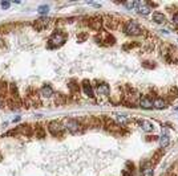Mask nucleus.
Wrapping results in <instances>:
<instances>
[{"instance_id":"obj_1","label":"nucleus","mask_w":178,"mask_h":176,"mask_svg":"<svg viewBox=\"0 0 178 176\" xmlns=\"http://www.w3.org/2000/svg\"><path fill=\"white\" fill-rule=\"evenodd\" d=\"M67 41V33L61 31H55L48 40V48H60Z\"/></svg>"},{"instance_id":"obj_2","label":"nucleus","mask_w":178,"mask_h":176,"mask_svg":"<svg viewBox=\"0 0 178 176\" xmlns=\"http://www.w3.org/2000/svg\"><path fill=\"white\" fill-rule=\"evenodd\" d=\"M63 125H64V127H65V130H68L71 134H80L84 130L82 123L76 121V119H64Z\"/></svg>"},{"instance_id":"obj_3","label":"nucleus","mask_w":178,"mask_h":176,"mask_svg":"<svg viewBox=\"0 0 178 176\" xmlns=\"http://www.w3.org/2000/svg\"><path fill=\"white\" fill-rule=\"evenodd\" d=\"M124 32H125V35H128V36H140L142 29L134 20H129L124 25Z\"/></svg>"},{"instance_id":"obj_4","label":"nucleus","mask_w":178,"mask_h":176,"mask_svg":"<svg viewBox=\"0 0 178 176\" xmlns=\"http://www.w3.org/2000/svg\"><path fill=\"white\" fill-rule=\"evenodd\" d=\"M64 130H65V127H64V125L59 121H51L48 123V131L53 136H61Z\"/></svg>"},{"instance_id":"obj_5","label":"nucleus","mask_w":178,"mask_h":176,"mask_svg":"<svg viewBox=\"0 0 178 176\" xmlns=\"http://www.w3.org/2000/svg\"><path fill=\"white\" fill-rule=\"evenodd\" d=\"M49 24H51V19L49 17H40V19H36V20L32 21V27L35 31L37 32H43L44 29H47L49 27Z\"/></svg>"},{"instance_id":"obj_6","label":"nucleus","mask_w":178,"mask_h":176,"mask_svg":"<svg viewBox=\"0 0 178 176\" xmlns=\"http://www.w3.org/2000/svg\"><path fill=\"white\" fill-rule=\"evenodd\" d=\"M102 17L101 16H95V17H91L89 19V23H88V25L91 27L93 31H100L101 27H102Z\"/></svg>"},{"instance_id":"obj_7","label":"nucleus","mask_w":178,"mask_h":176,"mask_svg":"<svg viewBox=\"0 0 178 176\" xmlns=\"http://www.w3.org/2000/svg\"><path fill=\"white\" fill-rule=\"evenodd\" d=\"M118 24H120V21H118L116 17H113V16H105V21H104V25H105L108 29H110V31H115V29L118 28Z\"/></svg>"},{"instance_id":"obj_8","label":"nucleus","mask_w":178,"mask_h":176,"mask_svg":"<svg viewBox=\"0 0 178 176\" xmlns=\"http://www.w3.org/2000/svg\"><path fill=\"white\" fill-rule=\"evenodd\" d=\"M136 9H137L138 13L144 15V16H146V15H149L152 12L150 7L148 6V3H145V2H137L136 3Z\"/></svg>"},{"instance_id":"obj_9","label":"nucleus","mask_w":178,"mask_h":176,"mask_svg":"<svg viewBox=\"0 0 178 176\" xmlns=\"http://www.w3.org/2000/svg\"><path fill=\"white\" fill-rule=\"evenodd\" d=\"M81 86H82V90L85 93V95H88L89 98H95V90H93V86L91 82L88 80H84L81 82Z\"/></svg>"},{"instance_id":"obj_10","label":"nucleus","mask_w":178,"mask_h":176,"mask_svg":"<svg viewBox=\"0 0 178 176\" xmlns=\"http://www.w3.org/2000/svg\"><path fill=\"white\" fill-rule=\"evenodd\" d=\"M138 105H140V107H142V109H145V110H152L153 109V99L150 98V97L144 95V97H141L140 98V101H138Z\"/></svg>"},{"instance_id":"obj_11","label":"nucleus","mask_w":178,"mask_h":176,"mask_svg":"<svg viewBox=\"0 0 178 176\" xmlns=\"http://www.w3.org/2000/svg\"><path fill=\"white\" fill-rule=\"evenodd\" d=\"M96 91L98 95H109L110 94V87L105 82H100L97 86H96Z\"/></svg>"},{"instance_id":"obj_12","label":"nucleus","mask_w":178,"mask_h":176,"mask_svg":"<svg viewBox=\"0 0 178 176\" xmlns=\"http://www.w3.org/2000/svg\"><path fill=\"white\" fill-rule=\"evenodd\" d=\"M138 125H140L141 130L145 131V133H152V131H154V129H156L154 125H153L152 122L145 121V119H140V121H138Z\"/></svg>"},{"instance_id":"obj_13","label":"nucleus","mask_w":178,"mask_h":176,"mask_svg":"<svg viewBox=\"0 0 178 176\" xmlns=\"http://www.w3.org/2000/svg\"><path fill=\"white\" fill-rule=\"evenodd\" d=\"M113 121H115L120 127L126 126V125L130 122V119L128 118L126 115H122V114H115V118H113Z\"/></svg>"},{"instance_id":"obj_14","label":"nucleus","mask_w":178,"mask_h":176,"mask_svg":"<svg viewBox=\"0 0 178 176\" xmlns=\"http://www.w3.org/2000/svg\"><path fill=\"white\" fill-rule=\"evenodd\" d=\"M153 174H154V169L150 163H141V176H153Z\"/></svg>"},{"instance_id":"obj_15","label":"nucleus","mask_w":178,"mask_h":176,"mask_svg":"<svg viewBox=\"0 0 178 176\" xmlns=\"http://www.w3.org/2000/svg\"><path fill=\"white\" fill-rule=\"evenodd\" d=\"M16 129L19 131V134H23L26 136H31L33 134V127H31L29 125H20V126H17Z\"/></svg>"},{"instance_id":"obj_16","label":"nucleus","mask_w":178,"mask_h":176,"mask_svg":"<svg viewBox=\"0 0 178 176\" xmlns=\"http://www.w3.org/2000/svg\"><path fill=\"white\" fill-rule=\"evenodd\" d=\"M166 106H167V102L164 98H161V97L153 99V107L157 110H164V109H166Z\"/></svg>"},{"instance_id":"obj_17","label":"nucleus","mask_w":178,"mask_h":176,"mask_svg":"<svg viewBox=\"0 0 178 176\" xmlns=\"http://www.w3.org/2000/svg\"><path fill=\"white\" fill-rule=\"evenodd\" d=\"M39 94L44 97V98H51V97H53V89L49 85H44L39 91Z\"/></svg>"},{"instance_id":"obj_18","label":"nucleus","mask_w":178,"mask_h":176,"mask_svg":"<svg viewBox=\"0 0 178 176\" xmlns=\"http://www.w3.org/2000/svg\"><path fill=\"white\" fill-rule=\"evenodd\" d=\"M33 134H35V136H36L37 139H44V138H45V129L41 127L40 125H36L33 127Z\"/></svg>"},{"instance_id":"obj_19","label":"nucleus","mask_w":178,"mask_h":176,"mask_svg":"<svg viewBox=\"0 0 178 176\" xmlns=\"http://www.w3.org/2000/svg\"><path fill=\"white\" fill-rule=\"evenodd\" d=\"M153 21L157 24H165L166 23V16L161 12H154L153 13Z\"/></svg>"},{"instance_id":"obj_20","label":"nucleus","mask_w":178,"mask_h":176,"mask_svg":"<svg viewBox=\"0 0 178 176\" xmlns=\"http://www.w3.org/2000/svg\"><path fill=\"white\" fill-rule=\"evenodd\" d=\"M7 94H9V85L6 81H0V97L4 98L7 97Z\"/></svg>"},{"instance_id":"obj_21","label":"nucleus","mask_w":178,"mask_h":176,"mask_svg":"<svg viewBox=\"0 0 178 176\" xmlns=\"http://www.w3.org/2000/svg\"><path fill=\"white\" fill-rule=\"evenodd\" d=\"M68 89H69V91H71L72 94H76V93H78V90H80L78 82L76 80H71V81L68 82Z\"/></svg>"},{"instance_id":"obj_22","label":"nucleus","mask_w":178,"mask_h":176,"mask_svg":"<svg viewBox=\"0 0 178 176\" xmlns=\"http://www.w3.org/2000/svg\"><path fill=\"white\" fill-rule=\"evenodd\" d=\"M158 140H160V146L162 148H166L170 143V138H169V135L167 134H162L160 138H158Z\"/></svg>"},{"instance_id":"obj_23","label":"nucleus","mask_w":178,"mask_h":176,"mask_svg":"<svg viewBox=\"0 0 178 176\" xmlns=\"http://www.w3.org/2000/svg\"><path fill=\"white\" fill-rule=\"evenodd\" d=\"M65 102H67V98L63 94H56L55 95V105L63 106V105H65Z\"/></svg>"},{"instance_id":"obj_24","label":"nucleus","mask_w":178,"mask_h":176,"mask_svg":"<svg viewBox=\"0 0 178 176\" xmlns=\"http://www.w3.org/2000/svg\"><path fill=\"white\" fill-rule=\"evenodd\" d=\"M48 11H49V7L48 6H45V4H44V6H40L37 8V12L40 13V15H47L48 13Z\"/></svg>"},{"instance_id":"obj_25","label":"nucleus","mask_w":178,"mask_h":176,"mask_svg":"<svg viewBox=\"0 0 178 176\" xmlns=\"http://www.w3.org/2000/svg\"><path fill=\"white\" fill-rule=\"evenodd\" d=\"M124 6L128 9H133V8H136V2H126V3H124Z\"/></svg>"},{"instance_id":"obj_26","label":"nucleus","mask_w":178,"mask_h":176,"mask_svg":"<svg viewBox=\"0 0 178 176\" xmlns=\"http://www.w3.org/2000/svg\"><path fill=\"white\" fill-rule=\"evenodd\" d=\"M87 38H88L87 33H82V35H77V41H78V42H82L84 40H87Z\"/></svg>"},{"instance_id":"obj_27","label":"nucleus","mask_w":178,"mask_h":176,"mask_svg":"<svg viewBox=\"0 0 178 176\" xmlns=\"http://www.w3.org/2000/svg\"><path fill=\"white\" fill-rule=\"evenodd\" d=\"M171 21H173V25L178 28V12L173 15V19H171Z\"/></svg>"},{"instance_id":"obj_28","label":"nucleus","mask_w":178,"mask_h":176,"mask_svg":"<svg viewBox=\"0 0 178 176\" xmlns=\"http://www.w3.org/2000/svg\"><path fill=\"white\" fill-rule=\"evenodd\" d=\"M17 134H19L17 129H13V130H9L6 135H7V136H15V135H17Z\"/></svg>"},{"instance_id":"obj_29","label":"nucleus","mask_w":178,"mask_h":176,"mask_svg":"<svg viewBox=\"0 0 178 176\" xmlns=\"http://www.w3.org/2000/svg\"><path fill=\"white\" fill-rule=\"evenodd\" d=\"M0 6H2L3 9H8L9 6H11V3H9V2H2V3H0Z\"/></svg>"},{"instance_id":"obj_30","label":"nucleus","mask_w":178,"mask_h":176,"mask_svg":"<svg viewBox=\"0 0 178 176\" xmlns=\"http://www.w3.org/2000/svg\"><path fill=\"white\" fill-rule=\"evenodd\" d=\"M121 175H122V176H132L133 174L130 172V171H128V169L125 168V169H122V171H121Z\"/></svg>"},{"instance_id":"obj_31","label":"nucleus","mask_w":178,"mask_h":176,"mask_svg":"<svg viewBox=\"0 0 178 176\" xmlns=\"http://www.w3.org/2000/svg\"><path fill=\"white\" fill-rule=\"evenodd\" d=\"M3 45H4V41H3V40H2V38H0V48H2V46H3Z\"/></svg>"},{"instance_id":"obj_32","label":"nucleus","mask_w":178,"mask_h":176,"mask_svg":"<svg viewBox=\"0 0 178 176\" xmlns=\"http://www.w3.org/2000/svg\"><path fill=\"white\" fill-rule=\"evenodd\" d=\"M176 110H177V111H178V107H177V109H176Z\"/></svg>"}]
</instances>
